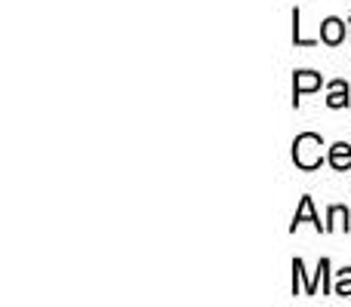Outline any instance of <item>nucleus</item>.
<instances>
[{
    "instance_id": "8",
    "label": "nucleus",
    "mask_w": 351,
    "mask_h": 307,
    "mask_svg": "<svg viewBox=\"0 0 351 307\" xmlns=\"http://www.w3.org/2000/svg\"><path fill=\"white\" fill-rule=\"evenodd\" d=\"M336 295H351V267H346V271H339V280H336Z\"/></svg>"
},
{
    "instance_id": "4",
    "label": "nucleus",
    "mask_w": 351,
    "mask_h": 307,
    "mask_svg": "<svg viewBox=\"0 0 351 307\" xmlns=\"http://www.w3.org/2000/svg\"><path fill=\"white\" fill-rule=\"evenodd\" d=\"M302 222H311L317 230H327V224H321V218L315 215V203H311V197H302V203H299L296 215H293V230H296Z\"/></svg>"
},
{
    "instance_id": "3",
    "label": "nucleus",
    "mask_w": 351,
    "mask_h": 307,
    "mask_svg": "<svg viewBox=\"0 0 351 307\" xmlns=\"http://www.w3.org/2000/svg\"><path fill=\"white\" fill-rule=\"evenodd\" d=\"M321 40L330 43V46L342 43V40H346V22H342V18H324V25H321Z\"/></svg>"
},
{
    "instance_id": "1",
    "label": "nucleus",
    "mask_w": 351,
    "mask_h": 307,
    "mask_svg": "<svg viewBox=\"0 0 351 307\" xmlns=\"http://www.w3.org/2000/svg\"><path fill=\"white\" fill-rule=\"evenodd\" d=\"M321 148H324L321 135L302 133L296 142H293V160H296V166L299 169H317L321 166V160H324Z\"/></svg>"
},
{
    "instance_id": "2",
    "label": "nucleus",
    "mask_w": 351,
    "mask_h": 307,
    "mask_svg": "<svg viewBox=\"0 0 351 307\" xmlns=\"http://www.w3.org/2000/svg\"><path fill=\"white\" fill-rule=\"evenodd\" d=\"M315 90H321V74L299 71L296 80H293V102L299 105V96H305V92H315Z\"/></svg>"
},
{
    "instance_id": "7",
    "label": "nucleus",
    "mask_w": 351,
    "mask_h": 307,
    "mask_svg": "<svg viewBox=\"0 0 351 307\" xmlns=\"http://www.w3.org/2000/svg\"><path fill=\"white\" fill-rule=\"evenodd\" d=\"M336 228H346L348 230V209H342V206H333V209H330L327 230H336Z\"/></svg>"
},
{
    "instance_id": "5",
    "label": "nucleus",
    "mask_w": 351,
    "mask_h": 307,
    "mask_svg": "<svg viewBox=\"0 0 351 307\" xmlns=\"http://www.w3.org/2000/svg\"><path fill=\"white\" fill-rule=\"evenodd\" d=\"M330 166L339 169V172H346V169L351 166V145H346V142H339V145L330 148Z\"/></svg>"
},
{
    "instance_id": "6",
    "label": "nucleus",
    "mask_w": 351,
    "mask_h": 307,
    "mask_svg": "<svg viewBox=\"0 0 351 307\" xmlns=\"http://www.w3.org/2000/svg\"><path fill=\"white\" fill-rule=\"evenodd\" d=\"M327 105H330V108H346V105H348V83H346V80H333V83H330Z\"/></svg>"
}]
</instances>
